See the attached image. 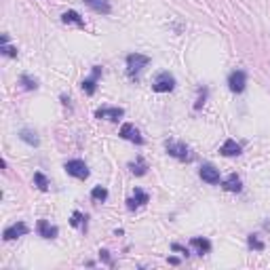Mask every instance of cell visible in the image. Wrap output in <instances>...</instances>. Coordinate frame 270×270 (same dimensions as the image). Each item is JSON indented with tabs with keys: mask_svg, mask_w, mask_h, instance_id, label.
Returning a JSON list of instances; mask_svg holds the SVG:
<instances>
[{
	"mask_svg": "<svg viewBox=\"0 0 270 270\" xmlns=\"http://www.w3.org/2000/svg\"><path fill=\"white\" fill-rule=\"evenodd\" d=\"M165 148H167V154L173 156L177 160H182V163H190L194 158V154L190 152V148L186 146L184 141H173V139H167L165 141Z\"/></svg>",
	"mask_w": 270,
	"mask_h": 270,
	"instance_id": "obj_1",
	"label": "cell"
},
{
	"mask_svg": "<svg viewBox=\"0 0 270 270\" xmlns=\"http://www.w3.org/2000/svg\"><path fill=\"white\" fill-rule=\"evenodd\" d=\"M148 64H150L148 55H141V53H131V55H127V74L131 78H137V74Z\"/></svg>",
	"mask_w": 270,
	"mask_h": 270,
	"instance_id": "obj_2",
	"label": "cell"
},
{
	"mask_svg": "<svg viewBox=\"0 0 270 270\" xmlns=\"http://www.w3.org/2000/svg\"><path fill=\"white\" fill-rule=\"evenodd\" d=\"M175 89V76L171 72H158L154 83H152V91L156 93H169Z\"/></svg>",
	"mask_w": 270,
	"mask_h": 270,
	"instance_id": "obj_3",
	"label": "cell"
},
{
	"mask_svg": "<svg viewBox=\"0 0 270 270\" xmlns=\"http://www.w3.org/2000/svg\"><path fill=\"white\" fill-rule=\"evenodd\" d=\"M64 169H66L68 175L76 177V179H87V177H89V167L85 165V160H80V158L68 160V163L64 165Z\"/></svg>",
	"mask_w": 270,
	"mask_h": 270,
	"instance_id": "obj_4",
	"label": "cell"
},
{
	"mask_svg": "<svg viewBox=\"0 0 270 270\" xmlns=\"http://www.w3.org/2000/svg\"><path fill=\"white\" fill-rule=\"evenodd\" d=\"M228 87H230V91H232V93H243V91H245V87H247V72H245V70H235V72H230V76H228Z\"/></svg>",
	"mask_w": 270,
	"mask_h": 270,
	"instance_id": "obj_5",
	"label": "cell"
},
{
	"mask_svg": "<svg viewBox=\"0 0 270 270\" xmlns=\"http://www.w3.org/2000/svg\"><path fill=\"white\" fill-rule=\"evenodd\" d=\"M119 135L123 139H127V141H133V143H137V146H141L143 143V137H141V133L137 131V127H135L133 123H125L123 127H121V131H119Z\"/></svg>",
	"mask_w": 270,
	"mask_h": 270,
	"instance_id": "obj_6",
	"label": "cell"
},
{
	"mask_svg": "<svg viewBox=\"0 0 270 270\" xmlns=\"http://www.w3.org/2000/svg\"><path fill=\"white\" fill-rule=\"evenodd\" d=\"M28 232H30L28 224L17 222V224H13V226L4 228V232H2V239H4V241H15V239H19V237H25V235H28Z\"/></svg>",
	"mask_w": 270,
	"mask_h": 270,
	"instance_id": "obj_7",
	"label": "cell"
},
{
	"mask_svg": "<svg viewBox=\"0 0 270 270\" xmlns=\"http://www.w3.org/2000/svg\"><path fill=\"white\" fill-rule=\"evenodd\" d=\"M100 76H102V68L95 66L93 72H91V76L85 78L83 83H80V87H83V91H85L87 95H93V93L97 91V80H100Z\"/></svg>",
	"mask_w": 270,
	"mask_h": 270,
	"instance_id": "obj_8",
	"label": "cell"
},
{
	"mask_svg": "<svg viewBox=\"0 0 270 270\" xmlns=\"http://www.w3.org/2000/svg\"><path fill=\"white\" fill-rule=\"evenodd\" d=\"M123 114H125V110L123 108H100V110L95 112V119H104V121H112V123H116V121H121L123 119Z\"/></svg>",
	"mask_w": 270,
	"mask_h": 270,
	"instance_id": "obj_9",
	"label": "cell"
},
{
	"mask_svg": "<svg viewBox=\"0 0 270 270\" xmlns=\"http://www.w3.org/2000/svg\"><path fill=\"white\" fill-rule=\"evenodd\" d=\"M199 175H201L203 182L211 184V186L220 184V169H215L213 165H203L201 171H199Z\"/></svg>",
	"mask_w": 270,
	"mask_h": 270,
	"instance_id": "obj_10",
	"label": "cell"
},
{
	"mask_svg": "<svg viewBox=\"0 0 270 270\" xmlns=\"http://www.w3.org/2000/svg\"><path fill=\"white\" fill-rule=\"evenodd\" d=\"M148 201H150L148 192H143L141 188H135V190H133V196H131V199H127V209L133 211V209H137V207L146 205Z\"/></svg>",
	"mask_w": 270,
	"mask_h": 270,
	"instance_id": "obj_11",
	"label": "cell"
},
{
	"mask_svg": "<svg viewBox=\"0 0 270 270\" xmlns=\"http://www.w3.org/2000/svg\"><path fill=\"white\" fill-rule=\"evenodd\" d=\"M36 230H38V235L42 239H55L59 235L57 226H51V224L47 220H38V224H36Z\"/></svg>",
	"mask_w": 270,
	"mask_h": 270,
	"instance_id": "obj_12",
	"label": "cell"
},
{
	"mask_svg": "<svg viewBox=\"0 0 270 270\" xmlns=\"http://www.w3.org/2000/svg\"><path fill=\"white\" fill-rule=\"evenodd\" d=\"M220 154L222 156H239L241 154V143H237L235 139H226L220 148Z\"/></svg>",
	"mask_w": 270,
	"mask_h": 270,
	"instance_id": "obj_13",
	"label": "cell"
},
{
	"mask_svg": "<svg viewBox=\"0 0 270 270\" xmlns=\"http://www.w3.org/2000/svg\"><path fill=\"white\" fill-rule=\"evenodd\" d=\"M83 2L89 6V8H93L95 13H102V15H108L112 11V6L108 0H83Z\"/></svg>",
	"mask_w": 270,
	"mask_h": 270,
	"instance_id": "obj_14",
	"label": "cell"
},
{
	"mask_svg": "<svg viewBox=\"0 0 270 270\" xmlns=\"http://www.w3.org/2000/svg\"><path fill=\"white\" fill-rule=\"evenodd\" d=\"M190 245L199 251L201 256H205V254H209V251H211V241L205 239V237H192L190 239Z\"/></svg>",
	"mask_w": 270,
	"mask_h": 270,
	"instance_id": "obj_15",
	"label": "cell"
},
{
	"mask_svg": "<svg viewBox=\"0 0 270 270\" xmlns=\"http://www.w3.org/2000/svg\"><path fill=\"white\" fill-rule=\"evenodd\" d=\"M224 190H228V192H241V190H243L241 177H239L237 173H232V175H228L226 179H224Z\"/></svg>",
	"mask_w": 270,
	"mask_h": 270,
	"instance_id": "obj_16",
	"label": "cell"
},
{
	"mask_svg": "<svg viewBox=\"0 0 270 270\" xmlns=\"http://www.w3.org/2000/svg\"><path fill=\"white\" fill-rule=\"evenodd\" d=\"M19 139L25 141L28 146H38V143H40L38 135H36V131H32V129H21L19 131Z\"/></svg>",
	"mask_w": 270,
	"mask_h": 270,
	"instance_id": "obj_17",
	"label": "cell"
},
{
	"mask_svg": "<svg viewBox=\"0 0 270 270\" xmlns=\"http://www.w3.org/2000/svg\"><path fill=\"white\" fill-rule=\"evenodd\" d=\"M61 21L64 23H76L78 28H85V19L76 11H66L64 15H61Z\"/></svg>",
	"mask_w": 270,
	"mask_h": 270,
	"instance_id": "obj_18",
	"label": "cell"
},
{
	"mask_svg": "<svg viewBox=\"0 0 270 270\" xmlns=\"http://www.w3.org/2000/svg\"><path fill=\"white\" fill-rule=\"evenodd\" d=\"M129 169H131V173H133V175H146L148 165H146V160H143L141 156H137V160H135V163H131Z\"/></svg>",
	"mask_w": 270,
	"mask_h": 270,
	"instance_id": "obj_19",
	"label": "cell"
},
{
	"mask_svg": "<svg viewBox=\"0 0 270 270\" xmlns=\"http://www.w3.org/2000/svg\"><path fill=\"white\" fill-rule=\"evenodd\" d=\"M19 85L25 89V91H36V89H38V83H36V78L28 76V74H21V76H19Z\"/></svg>",
	"mask_w": 270,
	"mask_h": 270,
	"instance_id": "obj_20",
	"label": "cell"
},
{
	"mask_svg": "<svg viewBox=\"0 0 270 270\" xmlns=\"http://www.w3.org/2000/svg\"><path fill=\"white\" fill-rule=\"evenodd\" d=\"M70 224H72L74 228H76V226H80V228H83V232H87V215H83L80 211H74V213H72Z\"/></svg>",
	"mask_w": 270,
	"mask_h": 270,
	"instance_id": "obj_21",
	"label": "cell"
},
{
	"mask_svg": "<svg viewBox=\"0 0 270 270\" xmlns=\"http://www.w3.org/2000/svg\"><path fill=\"white\" fill-rule=\"evenodd\" d=\"M91 199L95 201V203H104L106 199H108V190L104 186H95L93 190H91Z\"/></svg>",
	"mask_w": 270,
	"mask_h": 270,
	"instance_id": "obj_22",
	"label": "cell"
},
{
	"mask_svg": "<svg viewBox=\"0 0 270 270\" xmlns=\"http://www.w3.org/2000/svg\"><path fill=\"white\" fill-rule=\"evenodd\" d=\"M34 184H36V188H38V190H42V192H47L49 190V179L44 177V173H34Z\"/></svg>",
	"mask_w": 270,
	"mask_h": 270,
	"instance_id": "obj_23",
	"label": "cell"
},
{
	"mask_svg": "<svg viewBox=\"0 0 270 270\" xmlns=\"http://www.w3.org/2000/svg\"><path fill=\"white\" fill-rule=\"evenodd\" d=\"M247 245H249L251 249H256V251H264V249H266V245L258 239V235H249V237H247Z\"/></svg>",
	"mask_w": 270,
	"mask_h": 270,
	"instance_id": "obj_24",
	"label": "cell"
},
{
	"mask_svg": "<svg viewBox=\"0 0 270 270\" xmlns=\"http://www.w3.org/2000/svg\"><path fill=\"white\" fill-rule=\"evenodd\" d=\"M0 53L6 57H17V47H11L8 42H0Z\"/></svg>",
	"mask_w": 270,
	"mask_h": 270,
	"instance_id": "obj_25",
	"label": "cell"
},
{
	"mask_svg": "<svg viewBox=\"0 0 270 270\" xmlns=\"http://www.w3.org/2000/svg\"><path fill=\"white\" fill-rule=\"evenodd\" d=\"M207 93H209V89H207V87H201V89H199V100H196V104H194V110H201V108L205 106Z\"/></svg>",
	"mask_w": 270,
	"mask_h": 270,
	"instance_id": "obj_26",
	"label": "cell"
},
{
	"mask_svg": "<svg viewBox=\"0 0 270 270\" xmlns=\"http://www.w3.org/2000/svg\"><path fill=\"white\" fill-rule=\"evenodd\" d=\"M100 258L104 260V262H106L108 266H112V258H110V254H108L106 249H102V251H100Z\"/></svg>",
	"mask_w": 270,
	"mask_h": 270,
	"instance_id": "obj_27",
	"label": "cell"
},
{
	"mask_svg": "<svg viewBox=\"0 0 270 270\" xmlns=\"http://www.w3.org/2000/svg\"><path fill=\"white\" fill-rule=\"evenodd\" d=\"M171 249H173V251H179V254H184V256H188V249L182 247V245H177V243H173V245H171Z\"/></svg>",
	"mask_w": 270,
	"mask_h": 270,
	"instance_id": "obj_28",
	"label": "cell"
}]
</instances>
